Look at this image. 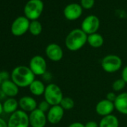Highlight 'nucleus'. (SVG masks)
Returning <instances> with one entry per match:
<instances>
[{"mask_svg": "<svg viewBox=\"0 0 127 127\" xmlns=\"http://www.w3.org/2000/svg\"><path fill=\"white\" fill-rule=\"evenodd\" d=\"M99 19L95 15H89L83 20L81 24V29L89 35L96 33L99 29Z\"/></svg>", "mask_w": 127, "mask_h": 127, "instance_id": "obj_9", "label": "nucleus"}, {"mask_svg": "<svg viewBox=\"0 0 127 127\" xmlns=\"http://www.w3.org/2000/svg\"><path fill=\"white\" fill-rule=\"evenodd\" d=\"M121 79H123L125 82L127 84V65L123 67V69L122 70V73H121Z\"/></svg>", "mask_w": 127, "mask_h": 127, "instance_id": "obj_29", "label": "nucleus"}, {"mask_svg": "<svg viewBox=\"0 0 127 127\" xmlns=\"http://www.w3.org/2000/svg\"><path fill=\"white\" fill-rule=\"evenodd\" d=\"M115 109L120 114L127 115V92L120 93L114 102Z\"/></svg>", "mask_w": 127, "mask_h": 127, "instance_id": "obj_17", "label": "nucleus"}, {"mask_svg": "<svg viewBox=\"0 0 127 127\" xmlns=\"http://www.w3.org/2000/svg\"><path fill=\"white\" fill-rule=\"evenodd\" d=\"M2 107L4 112L11 114L18 110L19 101H17L14 97H10L2 103Z\"/></svg>", "mask_w": 127, "mask_h": 127, "instance_id": "obj_19", "label": "nucleus"}, {"mask_svg": "<svg viewBox=\"0 0 127 127\" xmlns=\"http://www.w3.org/2000/svg\"><path fill=\"white\" fill-rule=\"evenodd\" d=\"M3 112V107H2V103L0 102V115L2 114V113Z\"/></svg>", "mask_w": 127, "mask_h": 127, "instance_id": "obj_33", "label": "nucleus"}, {"mask_svg": "<svg viewBox=\"0 0 127 127\" xmlns=\"http://www.w3.org/2000/svg\"><path fill=\"white\" fill-rule=\"evenodd\" d=\"M0 90H1V83H0Z\"/></svg>", "mask_w": 127, "mask_h": 127, "instance_id": "obj_34", "label": "nucleus"}, {"mask_svg": "<svg viewBox=\"0 0 127 127\" xmlns=\"http://www.w3.org/2000/svg\"><path fill=\"white\" fill-rule=\"evenodd\" d=\"M115 109L114 102L104 99L99 101L96 105L95 110L98 115L101 116L102 117L112 114V112Z\"/></svg>", "mask_w": 127, "mask_h": 127, "instance_id": "obj_14", "label": "nucleus"}, {"mask_svg": "<svg viewBox=\"0 0 127 127\" xmlns=\"http://www.w3.org/2000/svg\"><path fill=\"white\" fill-rule=\"evenodd\" d=\"M119 120L114 114L102 117L99 123V127H119Z\"/></svg>", "mask_w": 127, "mask_h": 127, "instance_id": "obj_18", "label": "nucleus"}, {"mask_svg": "<svg viewBox=\"0 0 127 127\" xmlns=\"http://www.w3.org/2000/svg\"><path fill=\"white\" fill-rule=\"evenodd\" d=\"M29 91L34 96H41L44 94L46 86L44 85L43 82L40 80H34L29 87Z\"/></svg>", "mask_w": 127, "mask_h": 127, "instance_id": "obj_20", "label": "nucleus"}, {"mask_svg": "<svg viewBox=\"0 0 127 127\" xmlns=\"http://www.w3.org/2000/svg\"><path fill=\"white\" fill-rule=\"evenodd\" d=\"M11 79L19 88H27L35 80V75L29 67L20 65L12 70Z\"/></svg>", "mask_w": 127, "mask_h": 127, "instance_id": "obj_1", "label": "nucleus"}, {"mask_svg": "<svg viewBox=\"0 0 127 127\" xmlns=\"http://www.w3.org/2000/svg\"><path fill=\"white\" fill-rule=\"evenodd\" d=\"M87 43L93 48H96V49L99 48L104 43V38L100 34L96 32V33L88 35Z\"/></svg>", "mask_w": 127, "mask_h": 127, "instance_id": "obj_21", "label": "nucleus"}, {"mask_svg": "<svg viewBox=\"0 0 127 127\" xmlns=\"http://www.w3.org/2000/svg\"><path fill=\"white\" fill-rule=\"evenodd\" d=\"M29 68L35 76H43L47 71V64L43 57L35 55L29 61Z\"/></svg>", "mask_w": 127, "mask_h": 127, "instance_id": "obj_8", "label": "nucleus"}, {"mask_svg": "<svg viewBox=\"0 0 127 127\" xmlns=\"http://www.w3.org/2000/svg\"><path fill=\"white\" fill-rule=\"evenodd\" d=\"M67 127H85V124L80 122H74L70 123Z\"/></svg>", "mask_w": 127, "mask_h": 127, "instance_id": "obj_31", "label": "nucleus"}, {"mask_svg": "<svg viewBox=\"0 0 127 127\" xmlns=\"http://www.w3.org/2000/svg\"><path fill=\"white\" fill-rule=\"evenodd\" d=\"M29 26L30 20L27 17H26L25 16L19 17L16 20H14L11 25V33L17 37L22 36L29 31Z\"/></svg>", "mask_w": 127, "mask_h": 127, "instance_id": "obj_7", "label": "nucleus"}, {"mask_svg": "<svg viewBox=\"0 0 127 127\" xmlns=\"http://www.w3.org/2000/svg\"><path fill=\"white\" fill-rule=\"evenodd\" d=\"M1 91L6 96L14 97L19 93V87L12 81L7 80L1 83Z\"/></svg>", "mask_w": 127, "mask_h": 127, "instance_id": "obj_16", "label": "nucleus"}, {"mask_svg": "<svg viewBox=\"0 0 127 127\" xmlns=\"http://www.w3.org/2000/svg\"><path fill=\"white\" fill-rule=\"evenodd\" d=\"M29 114L21 109L11 114L8 121V127H29Z\"/></svg>", "mask_w": 127, "mask_h": 127, "instance_id": "obj_6", "label": "nucleus"}, {"mask_svg": "<svg viewBox=\"0 0 127 127\" xmlns=\"http://www.w3.org/2000/svg\"><path fill=\"white\" fill-rule=\"evenodd\" d=\"M95 0H81V6L82 8L88 10L94 7Z\"/></svg>", "mask_w": 127, "mask_h": 127, "instance_id": "obj_25", "label": "nucleus"}, {"mask_svg": "<svg viewBox=\"0 0 127 127\" xmlns=\"http://www.w3.org/2000/svg\"><path fill=\"white\" fill-rule=\"evenodd\" d=\"M11 77V75L8 71L2 70L0 71V83H2L3 82H5L7 80H9Z\"/></svg>", "mask_w": 127, "mask_h": 127, "instance_id": "obj_27", "label": "nucleus"}, {"mask_svg": "<svg viewBox=\"0 0 127 127\" xmlns=\"http://www.w3.org/2000/svg\"><path fill=\"white\" fill-rule=\"evenodd\" d=\"M45 53L46 57L53 62L60 61L64 56V51L62 48L55 43H50L46 47Z\"/></svg>", "mask_w": 127, "mask_h": 127, "instance_id": "obj_12", "label": "nucleus"}, {"mask_svg": "<svg viewBox=\"0 0 127 127\" xmlns=\"http://www.w3.org/2000/svg\"><path fill=\"white\" fill-rule=\"evenodd\" d=\"M44 99L51 105H60L64 95L61 88L54 83H50L46 86V90L44 92Z\"/></svg>", "mask_w": 127, "mask_h": 127, "instance_id": "obj_3", "label": "nucleus"}, {"mask_svg": "<svg viewBox=\"0 0 127 127\" xmlns=\"http://www.w3.org/2000/svg\"><path fill=\"white\" fill-rule=\"evenodd\" d=\"M29 123L32 127H45L47 123V117L46 113L43 112L38 108L32 111L29 114Z\"/></svg>", "mask_w": 127, "mask_h": 127, "instance_id": "obj_10", "label": "nucleus"}, {"mask_svg": "<svg viewBox=\"0 0 127 127\" xmlns=\"http://www.w3.org/2000/svg\"><path fill=\"white\" fill-rule=\"evenodd\" d=\"M64 114V110L60 105L51 106L48 112L46 113L47 121L51 124H58L60 123Z\"/></svg>", "mask_w": 127, "mask_h": 127, "instance_id": "obj_13", "label": "nucleus"}, {"mask_svg": "<svg viewBox=\"0 0 127 127\" xmlns=\"http://www.w3.org/2000/svg\"><path fill=\"white\" fill-rule=\"evenodd\" d=\"M60 105L62 107V108L64 111H69L71 110L72 108H73L74 105H75V102L74 100L70 97V96H64Z\"/></svg>", "mask_w": 127, "mask_h": 127, "instance_id": "obj_23", "label": "nucleus"}, {"mask_svg": "<svg viewBox=\"0 0 127 127\" xmlns=\"http://www.w3.org/2000/svg\"><path fill=\"white\" fill-rule=\"evenodd\" d=\"M82 7L77 3H70L64 9V16L70 20L73 21L78 20L82 14Z\"/></svg>", "mask_w": 127, "mask_h": 127, "instance_id": "obj_11", "label": "nucleus"}, {"mask_svg": "<svg viewBox=\"0 0 127 127\" xmlns=\"http://www.w3.org/2000/svg\"><path fill=\"white\" fill-rule=\"evenodd\" d=\"M0 127H8V122L0 117Z\"/></svg>", "mask_w": 127, "mask_h": 127, "instance_id": "obj_32", "label": "nucleus"}, {"mask_svg": "<svg viewBox=\"0 0 127 127\" xmlns=\"http://www.w3.org/2000/svg\"><path fill=\"white\" fill-rule=\"evenodd\" d=\"M85 127H99V123L94 120H90L85 124Z\"/></svg>", "mask_w": 127, "mask_h": 127, "instance_id": "obj_30", "label": "nucleus"}, {"mask_svg": "<svg viewBox=\"0 0 127 127\" xmlns=\"http://www.w3.org/2000/svg\"><path fill=\"white\" fill-rule=\"evenodd\" d=\"M88 42V34L81 29H75L69 32L65 38L67 49L72 52L81 49Z\"/></svg>", "mask_w": 127, "mask_h": 127, "instance_id": "obj_2", "label": "nucleus"}, {"mask_svg": "<svg viewBox=\"0 0 127 127\" xmlns=\"http://www.w3.org/2000/svg\"><path fill=\"white\" fill-rule=\"evenodd\" d=\"M117 95H116L114 91H111V92H109V93L107 94L105 99L109 100V101H111V102H114L115 101L116 98H117Z\"/></svg>", "mask_w": 127, "mask_h": 127, "instance_id": "obj_28", "label": "nucleus"}, {"mask_svg": "<svg viewBox=\"0 0 127 127\" xmlns=\"http://www.w3.org/2000/svg\"><path fill=\"white\" fill-rule=\"evenodd\" d=\"M19 107L21 110L25 112H32L37 108V101L29 96H24L21 97L19 100Z\"/></svg>", "mask_w": 127, "mask_h": 127, "instance_id": "obj_15", "label": "nucleus"}, {"mask_svg": "<svg viewBox=\"0 0 127 127\" xmlns=\"http://www.w3.org/2000/svg\"><path fill=\"white\" fill-rule=\"evenodd\" d=\"M42 30H43V26L38 20H33L30 22L29 31L32 35L37 36L40 34L42 32Z\"/></svg>", "mask_w": 127, "mask_h": 127, "instance_id": "obj_22", "label": "nucleus"}, {"mask_svg": "<svg viewBox=\"0 0 127 127\" xmlns=\"http://www.w3.org/2000/svg\"><path fill=\"white\" fill-rule=\"evenodd\" d=\"M51 108V105L44 99L43 101H41L38 105H37V108L40 109V111H42L44 113H47L48 111L49 110V108Z\"/></svg>", "mask_w": 127, "mask_h": 127, "instance_id": "obj_26", "label": "nucleus"}, {"mask_svg": "<svg viewBox=\"0 0 127 127\" xmlns=\"http://www.w3.org/2000/svg\"><path fill=\"white\" fill-rule=\"evenodd\" d=\"M126 85V83L125 82V81L123 79H118L112 83V85H111L112 90L114 91V92L121 91L125 88Z\"/></svg>", "mask_w": 127, "mask_h": 127, "instance_id": "obj_24", "label": "nucleus"}, {"mask_svg": "<svg viewBox=\"0 0 127 127\" xmlns=\"http://www.w3.org/2000/svg\"><path fill=\"white\" fill-rule=\"evenodd\" d=\"M42 0H29L24 7V14L29 20H37L43 11Z\"/></svg>", "mask_w": 127, "mask_h": 127, "instance_id": "obj_4", "label": "nucleus"}, {"mask_svg": "<svg viewBox=\"0 0 127 127\" xmlns=\"http://www.w3.org/2000/svg\"><path fill=\"white\" fill-rule=\"evenodd\" d=\"M122 64L123 61L120 57L113 54L105 56L101 62L102 70L108 73H114L117 72L122 67Z\"/></svg>", "mask_w": 127, "mask_h": 127, "instance_id": "obj_5", "label": "nucleus"}]
</instances>
